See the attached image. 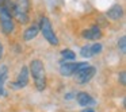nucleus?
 <instances>
[{"label": "nucleus", "mask_w": 126, "mask_h": 112, "mask_svg": "<svg viewBox=\"0 0 126 112\" xmlns=\"http://www.w3.org/2000/svg\"><path fill=\"white\" fill-rule=\"evenodd\" d=\"M7 78V68L1 66L0 68V96H6V90H4V81Z\"/></svg>", "instance_id": "ddd939ff"}, {"label": "nucleus", "mask_w": 126, "mask_h": 112, "mask_svg": "<svg viewBox=\"0 0 126 112\" xmlns=\"http://www.w3.org/2000/svg\"><path fill=\"white\" fill-rule=\"evenodd\" d=\"M118 47H119V50H121L122 54L126 53V37L125 35L119 38V41H118Z\"/></svg>", "instance_id": "f3484780"}, {"label": "nucleus", "mask_w": 126, "mask_h": 112, "mask_svg": "<svg viewBox=\"0 0 126 112\" xmlns=\"http://www.w3.org/2000/svg\"><path fill=\"white\" fill-rule=\"evenodd\" d=\"M81 112H95V111H94L92 108H85V109H83Z\"/></svg>", "instance_id": "aec40b11"}, {"label": "nucleus", "mask_w": 126, "mask_h": 112, "mask_svg": "<svg viewBox=\"0 0 126 112\" xmlns=\"http://www.w3.org/2000/svg\"><path fill=\"white\" fill-rule=\"evenodd\" d=\"M14 10L25 12V14H29V10H30V0H15Z\"/></svg>", "instance_id": "9d476101"}, {"label": "nucleus", "mask_w": 126, "mask_h": 112, "mask_svg": "<svg viewBox=\"0 0 126 112\" xmlns=\"http://www.w3.org/2000/svg\"><path fill=\"white\" fill-rule=\"evenodd\" d=\"M0 12H7L12 16L14 12V1L12 0H0Z\"/></svg>", "instance_id": "f8f14e48"}, {"label": "nucleus", "mask_w": 126, "mask_h": 112, "mask_svg": "<svg viewBox=\"0 0 126 112\" xmlns=\"http://www.w3.org/2000/svg\"><path fill=\"white\" fill-rule=\"evenodd\" d=\"M61 57L65 61L66 60H75V58H76V54H75L71 49H64L63 51H61Z\"/></svg>", "instance_id": "2eb2a0df"}, {"label": "nucleus", "mask_w": 126, "mask_h": 112, "mask_svg": "<svg viewBox=\"0 0 126 112\" xmlns=\"http://www.w3.org/2000/svg\"><path fill=\"white\" fill-rule=\"evenodd\" d=\"M87 66H90L87 62H65V61H63V62H60V73L64 77H71L76 72L83 70Z\"/></svg>", "instance_id": "7ed1b4c3"}, {"label": "nucleus", "mask_w": 126, "mask_h": 112, "mask_svg": "<svg viewBox=\"0 0 126 112\" xmlns=\"http://www.w3.org/2000/svg\"><path fill=\"white\" fill-rule=\"evenodd\" d=\"M0 27L4 34H11L14 31V19L7 12H0Z\"/></svg>", "instance_id": "423d86ee"}, {"label": "nucleus", "mask_w": 126, "mask_h": 112, "mask_svg": "<svg viewBox=\"0 0 126 112\" xmlns=\"http://www.w3.org/2000/svg\"><path fill=\"white\" fill-rule=\"evenodd\" d=\"M102 49H103V47H102V45L98 43V42H96V43H94V45H91V51H92V55L99 54V53L102 51Z\"/></svg>", "instance_id": "a211bd4d"}, {"label": "nucleus", "mask_w": 126, "mask_h": 112, "mask_svg": "<svg viewBox=\"0 0 126 112\" xmlns=\"http://www.w3.org/2000/svg\"><path fill=\"white\" fill-rule=\"evenodd\" d=\"M33 74L34 84L38 90H44L46 88V72L41 60H33L30 62V72Z\"/></svg>", "instance_id": "f257e3e1"}, {"label": "nucleus", "mask_w": 126, "mask_h": 112, "mask_svg": "<svg viewBox=\"0 0 126 112\" xmlns=\"http://www.w3.org/2000/svg\"><path fill=\"white\" fill-rule=\"evenodd\" d=\"M38 33H39L38 26L33 25V26H30L29 28L25 30V33H23V39H25V41H31V39H34L38 35Z\"/></svg>", "instance_id": "9b49d317"}, {"label": "nucleus", "mask_w": 126, "mask_h": 112, "mask_svg": "<svg viewBox=\"0 0 126 112\" xmlns=\"http://www.w3.org/2000/svg\"><path fill=\"white\" fill-rule=\"evenodd\" d=\"M12 18H15V19L19 23H22V25H26V23L29 22V14L16 11V10H14V12H12Z\"/></svg>", "instance_id": "4468645a"}, {"label": "nucleus", "mask_w": 126, "mask_h": 112, "mask_svg": "<svg viewBox=\"0 0 126 112\" xmlns=\"http://www.w3.org/2000/svg\"><path fill=\"white\" fill-rule=\"evenodd\" d=\"M76 101L79 105L81 107H90L92 104H95V100L92 99V96L87 92H79L76 95Z\"/></svg>", "instance_id": "6e6552de"}, {"label": "nucleus", "mask_w": 126, "mask_h": 112, "mask_svg": "<svg viewBox=\"0 0 126 112\" xmlns=\"http://www.w3.org/2000/svg\"><path fill=\"white\" fill-rule=\"evenodd\" d=\"M102 31H100V27L99 26H92V27L87 28L81 33V37L85 39H90V41H98V39L102 38Z\"/></svg>", "instance_id": "0eeeda50"}, {"label": "nucleus", "mask_w": 126, "mask_h": 112, "mask_svg": "<svg viewBox=\"0 0 126 112\" xmlns=\"http://www.w3.org/2000/svg\"><path fill=\"white\" fill-rule=\"evenodd\" d=\"M39 31L42 33L44 38L46 39V41L49 42L50 45H53V46H57V45L60 43V42H58L57 35L54 34V31H53V28H52L50 20L47 19V18H42V19H41V23H39Z\"/></svg>", "instance_id": "f03ea898"}, {"label": "nucleus", "mask_w": 126, "mask_h": 112, "mask_svg": "<svg viewBox=\"0 0 126 112\" xmlns=\"http://www.w3.org/2000/svg\"><path fill=\"white\" fill-rule=\"evenodd\" d=\"M118 78H119L121 85H123V87H125V85H126V73H125V72H121Z\"/></svg>", "instance_id": "6ab92c4d"}, {"label": "nucleus", "mask_w": 126, "mask_h": 112, "mask_svg": "<svg viewBox=\"0 0 126 112\" xmlns=\"http://www.w3.org/2000/svg\"><path fill=\"white\" fill-rule=\"evenodd\" d=\"M3 57V45L0 43V58Z\"/></svg>", "instance_id": "412c9836"}, {"label": "nucleus", "mask_w": 126, "mask_h": 112, "mask_svg": "<svg viewBox=\"0 0 126 112\" xmlns=\"http://www.w3.org/2000/svg\"><path fill=\"white\" fill-rule=\"evenodd\" d=\"M80 54H81V57H84V58H91V57H94V55H92V51H91V45L81 47V50H80Z\"/></svg>", "instance_id": "dca6fc26"}, {"label": "nucleus", "mask_w": 126, "mask_h": 112, "mask_svg": "<svg viewBox=\"0 0 126 112\" xmlns=\"http://www.w3.org/2000/svg\"><path fill=\"white\" fill-rule=\"evenodd\" d=\"M95 73H96V68H94V66H87L85 69L79 70V72L75 73V80H76L77 84H87V82H90L91 80L94 78Z\"/></svg>", "instance_id": "20e7f679"}, {"label": "nucleus", "mask_w": 126, "mask_h": 112, "mask_svg": "<svg viewBox=\"0 0 126 112\" xmlns=\"http://www.w3.org/2000/svg\"><path fill=\"white\" fill-rule=\"evenodd\" d=\"M122 15H123V8H122V6H119V4L111 6L109 8V11H107V16H109L110 19H112V20H118L119 18H122Z\"/></svg>", "instance_id": "1a4fd4ad"}, {"label": "nucleus", "mask_w": 126, "mask_h": 112, "mask_svg": "<svg viewBox=\"0 0 126 112\" xmlns=\"http://www.w3.org/2000/svg\"><path fill=\"white\" fill-rule=\"evenodd\" d=\"M29 69L27 66H22L19 74H18V78L15 80L14 82H11V88L15 90H19V89H23V88L27 87L29 84Z\"/></svg>", "instance_id": "39448f33"}]
</instances>
